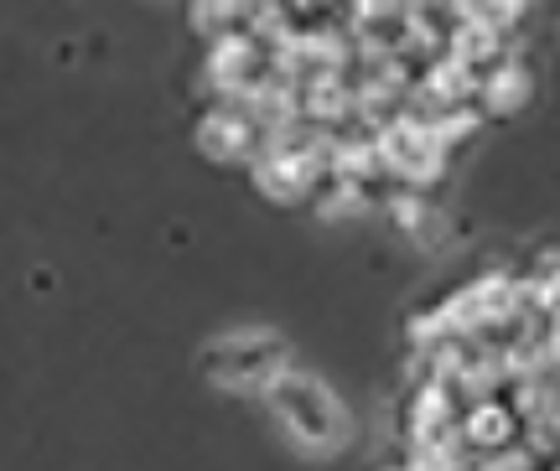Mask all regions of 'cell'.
<instances>
[{"mask_svg": "<svg viewBox=\"0 0 560 471\" xmlns=\"http://www.w3.org/2000/svg\"><path fill=\"white\" fill-rule=\"evenodd\" d=\"M265 404L280 414V425L296 435L301 446H312V451H327V446H342L348 440V414L332 393L322 389L317 378L296 374V368H285V374L265 389Z\"/></svg>", "mask_w": 560, "mask_h": 471, "instance_id": "6da1fadb", "label": "cell"}, {"mask_svg": "<svg viewBox=\"0 0 560 471\" xmlns=\"http://www.w3.org/2000/svg\"><path fill=\"white\" fill-rule=\"evenodd\" d=\"M374 140H380V156L389 166V181L395 187H416V192L436 187L441 172H446V156H452L441 145V136L431 130V119L416 115V109H400Z\"/></svg>", "mask_w": 560, "mask_h": 471, "instance_id": "7a4b0ae2", "label": "cell"}, {"mask_svg": "<svg viewBox=\"0 0 560 471\" xmlns=\"http://www.w3.org/2000/svg\"><path fill=\"white\" fill-rule=\"evenodd\" d=\"M520 435H524V420L514 414L509 393L462 410V440H467V451L499 456V451H509V446H520Z\"/></svg>", "mask_w": 560, "mask_h": 471, "instance_id": "3957f363", "label": "cell"}, {"mask_svg": "<svg viewBox=\"0 0 560 471\" xmlns=\"http://www.w3.org/2000/svg\"><path fill=\"white\" fill-rule=\"evenodd\" d=\"M255 119L244 115V109H229V104H208L198 119V151L213 161H244L255 156Z\"/></svg>", "mask_w": 560, "mask_h": 471, "instance_id": "277c9868", "label": "cell"}, {"mask_svg": "<svg viewBox=\"0 0 560 471\" xmlns=\"http://www.w3.org/2000/svg\"><path fill=\"white\" fill-rule=\"evenodd\" d=\"M265 73V47L249 32H223V37L208 42V52H202V79L208 89H219V83H249Z\"/></svg>", "mask_w": 560, "mask_h": 471, "instance_id": "5b68a950", "label": "cell"}, {"mask_svg": "<svg viewBox=\"0 0 560 471\" xmlns=\"http://www.w3.org/2000/svg\"><path fill=\"white\" fill-rule=\"evenodd\" d=\"M416 89L425 94V104H436V109H452V104H478L482 73L478 68H467L462 58H452V52H441L436 62H425V68H420Z\"/></svg>", "mask_w": 560, "mask_h": 471, "instance_id": "8992f818", "label": "cell"}, {"mask_svg": "<svg viewBox=\"0 0 560 471\" xmlns=\"http://www.w3.org/2000/svg\"><path fill=\"white\" fill-rule=\"evenodd\" d=\"M524 98H529V68H524L520 47H514L509 58H499L488 73H482L478 104H482V115H514Z\"/></svg>", "mask_w": 560, "mask_h": 471, "instance_id": "52a82bcc", "label": "cell"}, {"mask_svg": "<svg viewBox=\"0 0 560 471\" xmlns=\"http://www.w3.org/2000/svg\"><path fill=\"white\" fill-rule=\"evenodd\" d=\"M312 208H317L322 217H353V213H363V208H374V187L348 181V177H327L322 192L312 197Z\"/></svg>", "mask_w": 560, "mask_h": 471, "instance_id": "ba28073f", "label": "cell"}, {"mask_svg": "<svg viewBox=\"0 0 560 471\" xmlns=\"http://www.w3.org/2000/svg\"><path fill=\"white\" fill-rule=\"evenodd\" d=\"M384 217L400 228V234H416L431 223V202H425V192H416V187H395V192L384 197Z\"/></svg>", "mask_w": 560, "mask_h": 471, "instance_id": "9c48e42d", "label": "cell"}, {"mask_svg": "<svg viewBox=\"0 0 560 471\" xmlns=\"http://www.w3.org/2000/svg\"><path fill=\"white\" fill-rule=\"evenodd\" d=\"M482 104H452V109H436V119H431V130L441 136V145L452 151V145H462V140H472L478 136V125H482Z\"/></svg>", "mask_w": 560, "mask_h": 471, "instance_id": "30bf717a", "label": "cell"}, {"mask_svg": "<svg viewBox=\"0 0 560 471\" xmlns=\"http://www.w3.org/2000/svg\"><path fill=\"white\" fill-rule=\"evenodd\" d=\"M540 471H560V456H556V461H550V467H540Z\"/></svg>", "mask_w": 560, "mask_h": 471, "instance_id": "8fae6325", "label": "cell"}]
</instances>
